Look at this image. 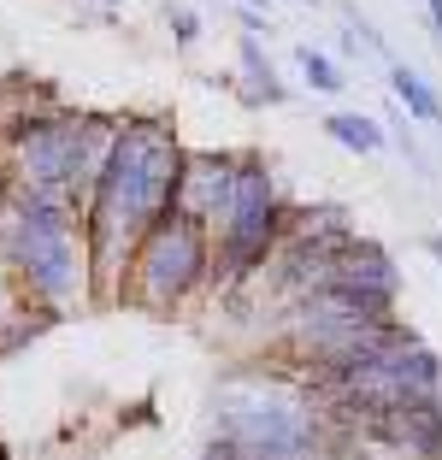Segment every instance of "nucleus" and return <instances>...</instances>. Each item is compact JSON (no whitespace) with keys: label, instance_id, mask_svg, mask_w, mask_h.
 Masks as SVG:
<instances>
[{"label":"nucleus","instance_id":"f257e3e1","mask_svg":"<svg viewBox=\"0 0 442 460\" xmlns=\"http://www.w3.org/2000/svg\"><path fill=\"white\" fill-rule=\"evenodd\" d=\"M177 130L165 119H124L101 177L83 195V236H89V278L101 296H119L130 248L154 218L172 207L177 190Z\"/></svg>","mask_w":442,"mask_h":460},{"label":"nucleus","instance_id":"f03ea898","mask_svg":"<svg viewBox=\"0 0 442 460\" xmlns=\"http://www.w3.org/2000/svg\"><path fill=\"white\" fill-rule=\"evenodd\" d=\"M0 254L48 313H66L89 296V236L71 190H24L0 207Z\"/></svg>","mask_w":442,"mask_h":460},{"label":"nucleus","instance_id":"7ed1b4c3","mask_svg":"<svg viewBox=\"0 0 442 460\" xmlns=\"http://www.w3.org/2000/svg\"><path fill=\"white\" fill-rule=\"evenodd\" d=\"M218 437L236 448V460H319L324 402H307V390L236 378L218 390Z\"/></svg>","mask_w":442,"mask_h":460},{"label":"nucleus","instance_id":"20e7f679","mask_svg":"<svg viewBox=\"0 0 442 460\" xmlns=\"http://www.w3.org/2000/svg\"><path fill=\"white\" fill-rule=\"evenodd\" d=\"M207 271H213V230H207L201 218L165 207V213L136 236L130 278L119 284V296H130L136 307H147V313H172L207 284Z\"/></svg>","mask_w":442,"mask_h":460},{"label":"nucleus","instance_id":"39448f33","mask_svg":"<svg viewBox=\"0 0 442 460\" xmlns=\"http://www.w3.org/2000/svg\"><path fill=\"white\" fill-rule=\"evenodd\" d=\"M283 195H278V177L260 154H242L236 160V177H230V201H225V218H218V243H213V260H218V278L225 284H242L248 271H260L271 260L283 236Z\"/></svg>","mask_w":442,"mask_h":460},{"label":"nucleus","instance_id":"423d86ee","mask_svg":"<svg viewBox=\"0 0 442 460\" xmlns=\"http://www.w3.org/2000/svg\"><path fill=\"white\" fill-rule=\"evenodd\" d=\"M230 177H236V160H230V154H183L172 207H177V213H189V218H201V225L213 230L218 218H225Z\"/></svg>","mask_w":442,"mask_h":460},{"label":"nucleus","instance_id":"0eeeda50","mask_svg":"<svg viewBox=\"0 0 442 460\" xmlns=\"http://www.w3.org/2000/svg\"><path fill=\"white\" fill-rule=\"evenodd\" d=\"M331 284H349V289H366V296H402V271L372 236H349V243L336 248L331 260Z\"/></svg>","mask_w":442,"mask_h":460},{"label":"nucleus","instance_id":"6e6552de","mask_svg":"<svg viewBox=\"0 0 442 460\" xmlns=\"http://www.w3.org/2000/svg\"><path fill=\"white\" fill-rule=\"evenodd\" d=\"M389 95L407 107V119H419V124H437L442 130V95L430 89L425 77H419L413 66H402V59H389Z\"/></svg>","mask_w":442,"mask_h":460},{"label":"nucleus","instance_id":"1a4fd4ad","mask_svg":"<svg viewBox=\"0 0 442 460\" xmlns=\"http://www.w3.org/2000/svg\"><path fill=\"white\" fill-rule=\"evenodd\" d=\"M324 130H331V142H342L349 154H384L389 148L384 124L366 119V112H331V119H324Z\"/></svg>","mask_w":442,"mask_h":460},{"label":"nucleus","instance_id":"9d476101","mask_svg":"<svg viewBox=\"0 0 442 460\" xmlns=\"http://www.w3.org/2000/svg\"><path fill=\"white\" fill-rule=\"evenodd\" d=\"M242 71H248V89H242V101H248V107H260V101H271V107H278V101H289V89L278 83V71H271V59L260 54L254 36H242Z\"/></svg>","mask_w":442,"mask_h":460},{"label":"nucleus","instance_id":"9b49d317","mask_svg":"<svg viewBox=\"0 0 442 460\" xmlns=\"http://www.w3.org/2000/svg\"><path fill=\"white\" fill-rule=\"evenodd\" d=\"M295 66H301L307 89H319V95H342L349 89V71H336V59L319 54V48H295Z\"/></svg>","mask_w":442,"mask_h":460},{"label":"nucleus","instance_id":"f8f14e48","mask_svg":"<svg viewBox=\"0 0 442 460\" xmlns=\"http://www.w3.org/2000/svg\"><path fill=\"white\" fill-rule=\"evenodd\" d=\"M384 119H389V130H395V148H402V160L413 165L419 177H430V172H437V165L425 160V148H419V142H413V130H407V119H402V112H384Z\"/></svg>","mask_w":442,"mask_h":460},{"label":"nucleus","instance_id":"ddd939ff","mask_svg":"<svg viewBox=\"0 0 442 460\" xmlns=\"http://www.w3.org/2000/svg\"><path fill=\"white\" fill-rule=\"evenodd\" d=\"M172 36H177V48H195V36H201V18H195V13H172Z\"/></svg>","mask_w":442,"mask_h":460},{"label":"nucleus","instance_id":"4468645a","mask_svg":"<svg viewBox=\"0 0 442 460\" xmlns=\"http://www.w3.org/2000/svg\"><path fill=\"white\" fill-rule=\"evenodd\" d=\"M425 254H430V260H437V266H442V236H437V230H430V236H425Z\"/></svg>","mask_w":442,"mask_h":460},{"label":"nucleus","instance_id":"2eb2a0df","mask_svg":"<svg viewBox=\"0 0 442 460\" xmlns=\"http://www.w3.org/2000/svg\"><path fill=\"white\" fill-rule=\"evenodd\" d=\"M425 6H430V30L442 36V0H425Z\"/></svg>","mask_w":442,"mask_h":460},{"label":"nucleus","instance_id":"dca6fc26","mask_svg":"<svg viewBox=\"0 0 442 460\" xmlns=\"http://www.w3.org/2000/svg\"><path fill=\"white\" fill-rule=\"evenodd\" d=\"M6 313H13V307H6V278H0V319H6Z\"/></svg>","mask_w":442,"mask_h":460},{"label":"nucleus","instance_id":"f3484780","mask_svg":"<svg viewBox=\"0 0 442 460\" xmlns=\"http://www.w3.org/2000/svg\"><path fill=\"white\" fill-rule=\"evenodd\" d=\"M242 6H266V13H271V0H242Z\"/></svg>","mask_w":442,"mask_h":460},{"label":"nucleus","instance_id":"a211bd4d","mask_svg":"<svg viewBox=\"0 0 442 460\" xmlns=\"http://www.w3.org/2000/svg\"><path fill=\"white\" fill-rule=\"evenodd\" d=\"M0 207H6V172H0Z\"/></svg>","mask_w":442,"mask_h":460},{"label":"nucleus","instance_id":"6ab92c4d","mask_svg":"<svg viewBox=\"0 0 442 460\" xmlns=\"http://www.w3.org/2000/svg\"><path fill=\"white\" fill-rule=\"evenodd\" d=\"M307 6H319V0H307Z\"/></svg>","mask_w":442,"mask_h":460}]
</instances>
